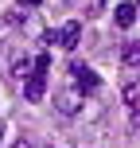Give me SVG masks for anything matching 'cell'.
Instances as JSON below:
<instances>
[{
	"label": "cell",
	"instance_id": "10",
	"mask_svg": "<svg viewBox=\"0 0 140 148\" xmlns=\"http://www.w3.org/2000/svg\"><path fill=\"white\" fill-rule=\"evenodd\" d=\"M16 4H20V8H39L43 0H16Z\"/></svg>",
	"mask_w": 140,
	"mask_h": 148
},
{
	"label": "cell",
	"instance_id": "5",
	"mask_svg": "<svg viewBox=\"0 0 140 148\" xmlns=\"http://www.w3.org/2000/svg\"><path fill=\"white\" fill-rule=\"evenodd\" d=\"M136 12H140L136 4H117V8H113V23H117V27H132Z\"/></svg>",
	"mask_w": 140,
	"mask_h": 148
},
{
	"label": "cell",
	"instance_id": "7",
	"mask_svg": "<svg viewBox=\"0 0 140 148\" xmlns=\"http://www.w3.org/2000/svg\"><path fill=\"white\" fill-rule=\"evenodd\" d=\"M125 105H128L132 113H140V78H136V82H128V86H125Z\"/></svg>",
	"mask_w": 140,
	"mask_h": 148
},
{
	"label": "cell",
	"instance_id": "8",
	"mask_svg": "<svg viewBox=\"0 0 140 148\" xmlns=\"http://www.w3.org/2000/svg\"><path fill=\"white\" fill-rule=\"evenodd\" d=\"M31 66H35V62H31V59H27L23 51L16 55V59H12V74H16V78H27V74H31Z\"/></svg>",
	"mask_w": 140,
	"mask_h": 148
},
{
	"label": "cell",
	"instance_id": "11",
	"mask_svg": "<svg viewBox=\"0 0 140 148\" xmlns=\"http://www.w3.org/2000/svg\"><path fill=\"white\" fill-rule=\"evenodd\" d=\"M12 148H27V144H23V140H16V144H12Z\"/></svg>",
	"mask_w": 140,
	"mask_h": 148
},
{
	"label": "cell",
	"instance_id": "2",
	"mask_svg": "<svg viewBox=\"0 0 140 148\" xmlns=\"http://www.w3.org/2000/svg\"><path fill=\"white\" fill-rule=\"evenodd\" d=\"M78 39H82V23L78 20H66L59 31H47V43H59V47H66V51L78 47Z\"/></svg>",
	"mask_w": 140,
	"mask_h": 148
},
{
	"label": "cell",
	"instance_id": "13",
	"mask_svg": "<svg viewBox=\"0 0 140 148\" xmlns=\"http://www.w3.org/2000/svg\"><path fill=\"white\" fill-rule=\"evenodd\" d=\"M136 8H140V0H136Z\"/></svg>",
	"mask_w": 140,
	"mask_h": 148
},
{
	"label": "cell",
	"instance_id": "4",
	"mask_svg": "<svg viewBox=\"0 0 140 148\" xmlns=\"http://www.w3.org/2000/svg\"><path fill=\"white\" fill-rule=\"evenodd\" d=\"M55 109H59L62 117H74V113L82 109V94H78V90H66V94H59V97H55Z\"/></svg>",
	"mask_w": 140,
	"mask_h": 148
},
{
	"label": "cell",
	"instance_id": "12",
	"mask_svg": "<svg viewBox=\"0 0 140 148\" xmlns=\"http://www.w3.org/2000/svg\"><path fill=\"white\" fill-rule=\"evenodd\" d=\"M0 136H4V125H0Z\"/></svg>",
	"mask_w": 140,
	"mask_h": 148
},
{
	"label": "cell",
	"instance_id": "9",
	"mask_svg": "<svg viewBox=\"0 0 140 148\" xmlns=\"http://www.w3.org/2000/svg\"><path fill=\"white\" fill-rule=\"evenodd\" d=\"M105 12V0H89V16H101Z\"/></svg>",
	"mask_w": 140,
	"mask_h": 148
},
{
	"label": "cell",
	"instance_id": "6",
	"mask_svg": "<svg viewBox=\"0 0 140 148\" xmlns=\"http://www.w3.org/2000/svg\"><path fill=\"white\" fill-rule=\"evenodd\" d=\"M121 62H125V70H128V74H140V43H125Z\"/></svg>",
	"mask_w": 140,
	"mask_h": 148
},
{
	"label": "cell",
	"instance_id": "3",
	"mask_svg": "<svg viewBox=\"0 0 140 148\" xmlns=\"http://www.w3.org/2000/svg\"><path fill=\"white\" fill-rule=\"evenodd\" d=\"M70 78H74V86H78V94H94V90L101 86V78H97L89 66H82V62H74V66H70Z\"/></svg>",
	"mask_w": 140,
	"mask_h": 148
},
{
	"label": "cell",
	"instance_id": "1",
	"mask_svg": "<svg viewBox=\"0 0 140 148\" xmlns=\"http://www.w3.org/2000/svg\"><path fill=\"white\" fill-rule=\"evenodd\" d=\"M47 70H51V55H39L35 66H31V74H27V82H23V97H27V101H39V97H43Z\"/></svg>",
	"mask_w": 140,
	"mask_h": 148
}]
</instances>
